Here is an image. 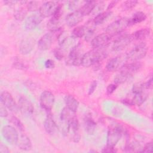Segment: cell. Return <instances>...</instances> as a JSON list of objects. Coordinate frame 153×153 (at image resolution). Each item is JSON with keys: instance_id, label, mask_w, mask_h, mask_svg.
I'll return each instance as SVG.
<instances>
[{"instance_id": "cell-1", "label": "cell", "mask_w": 153, "mask_h": 153, "mask_svg": "<svg viewBox=\"0 0 153 153\" xmlns=\"http://www.w3.org/2000/svg\"><path fill=\"white\" fill-rule=\"evenodd\" d=\"M106 56L107 53L102 48H94L83 54L81 59V65L85 68L94 65L102 61Z\"/></svg>"}, {"instance_id": "cell-2", "label": "cell", "mask_w": 153, "mask_h": 153, "mask_svg": "<svg viewBox=\"0 0 153 153\" xmlns=\"http://www.w3.org/2000/svg\"><path fill=\"white\" fill-rule=\"evenodd\" d=\"M129 26V18L123 17L113 22L109 25L106 28V33L112 37L115 35L121 33Z\"/></svg>"}, {"instance_id": "cell-3", "label": "cell", "mask_w": 153, "mask_h": 153, "mask_svg": "<svg viewBox=\"0 0 153 153\" xmlns=\"http://www.w3.org/2000/svg\"><path fill=\"white\" fill-rule=\"evenodd\" d=\"M148 47L144 43H140L134 47L127 54V60L130 62H137L143 59L146 54Z\"/></svg>"}, {"instance_id": "cell-4", "label": "cell", "mask_w": 153, "mask_h": 153, "mask_svg": "<svg viewBox=\"0 0 153 153\" xmlns=\"http://www.w3.org/2000/svg\"><path fill=\"white\" fill-rule=\"evenodd\" d=\"M66 133L74 142H79L80 139L79 125L76 117H72L68 122Z\"/></svg>"}, {"instance_id": "cell-5", "label": "cell", "mask_w": 153, "mask_h": 153, "mask_svg": "<svg viewBox=\"0 0 153 153\" xmlns=\"http://www.w3.org/2000/svg\"><path fill=\"white\" fill-rule=\"evenodd\" d=\"M83 54H82V49L80 44H77L73 47L68 56L66 58V62L68 65L79 66L81 65V59Z\"/></svg>"}, {"instance_id": "cell-6", "label": "cell", "mask_w": 153, "mask_h": 153, "mask_svg": "<svg viewBox=\"0 0 153 153\" xmlns=\"http://www.w3.org/2000/svg\"><path fill=\"white\" fill-rule=\"evenodd\" d=\"M123 130L118 125H113L110 127L107 134V145L115 146L122 136Z\"/></svg>"}, {"instance_id": "cell-7", "label": "cell", "mask_w": 153, "mask_h": 153, "mask_svg": "<svg viewBox=\"0 0 153 153\" xmlns=\"http://www.w3.org/2000/svg\"><path fill=\"white\" fill-rule=\"evenodd\" d=\"M2 134L5 140L11 144H17L19 139V134L16 129L10 125L5 126L2 129Z\"/></svg>"}, {"instance_id": "cell-8", "label": "cell", "mask_w": 153, "mask_h": 153, "mask_svg": "<svg viewBox=\"0 0 153 153\" xmlns=\"http://www.w3.org/2000/svg\"><path fill=\"white\" fill-rule=\"evenodd\" d=\"M60 4L56 1H47L41 5L39 13L43 17H48L53 16Z\"/></svg>"}, {"instance_id": "cell-9", "label": "cell", "mask_w": 153, "mask_h": 153, "mask_svg": "<svg viewBox=\"0 0 153 153\" xmlns=\"http://www.w3.org/2000/svg\"><path fill=\"white\" fill-rule=\"evenodd\" d=\"M133 39L132 35L127 33L122 35L114 41L112 46V49L116 52L120 51L128 45Z\"/></svg>"}, {"instance_id": "cell-10", "label": "cell", "mask_w": 153, "mask_h": 153, "mask_svg": "<svg viewBox=\"0 0 153 153\" xmlns=\"http://www.w3.org/2000/svg\"><path fill=\"white\" fill-rule=\"evenodd\" d=\"M39 102L42 108L47 111H49L52 109L54 105L55 97L51 91L45 90L41 93Z\"/></svg>"}, {"instance_id": "cell-11", "label": "cell", "mask_w": 153, "mask_h": 153, "mask_svg": "<svg viewBox=\"0 0 153 153\" xmlns=\"http://www.w3.org/2000/svg\"><path fill=\"white\" fill-rule=\"evenodd\" d=\"M1 102L10 111L16 112L19 110V106L17 105L12 95L7 91H4L1 94Z\"/></svg>"}, {"instance_id": "cell-12", "label": "cell", "mask_w": 153, "mask_h": 153, "mask_svg": "<svg viewBox=\"0 0 153 153\" xmlns=\"http://www.w3.org/2000/svg\"><path fill=\"white\" fill-rule=\"evenodd\" d=\"M111 36L106 33L99 34L93 38L91 41V45L93 48L101 49L106 47L111 40Z\"/></svg>"}, {"instance_id": "cell-13", "label": "cell", "mask_w": 153, "mask_h": 153, "mask_svg": "<svg viewBox=\"0 0 153 153\" xmlns=\"http://www.w3.org/2000/svg\"><path fill=\"white\" fill-rule=\"evenodd\" d=\"M126 61H127L126 54L119 55L108 60L106 65V69L109 72L115 71L125 64V62Z\"/></svg>"}, {"instance_id": "cell-14", "label": "cell", "mask_w": 153, "mask_h": 153, "mask_svg": "<svg viewBox=\"0 0 153 153\" xmlns=\"http://www.w3.org/2000/svg\"><path fill=\"white\" fill-rule=\"evenodd\" d=\"M55 32H50L44 35L38 42V47L41 51L48 50L53 42Z\"/></svg>"}, {"instance_id": "cell-15", "label": "cell", "mask_w": 153, "mask_h": 153, "mask_svg": "<svg viewBox=\"0 0 153 153\" xmlns=\"http://www.w3.org/2000/svg\"><path fill=\"white\" fill-rule=\"evenodd\" d=\"M141 67L142 64L139 62H132L129 63L124 64L120 68V72L131 78L135 72L141 68Z\"/></svg>"}, {"instance_id": "cell-16", "label": "cell", "mask_w": 153, "mask_h": 153, "mask_svg": "<svg viewBox=\"0 0 153 153\" xmlns=\"http://www.w3.org/2000/svg\"><path fill=\"white\" fill-rule=\"evenodd\" d=\"M43 19L39 13L30 15L25 21L24 27L25 29L30 30L35 29L41 23Z\"/></svg>"}, {"instance_id": "cell-17", "label": "cell", "mask_w": 153, "mask_h": 153, "mask_svg": "<svg viewBox=\"0 0 153 153\" xmlns=\"http://www.w3.org/2000/svg\"><path fill=\"white\" fill-rule=\"evenodd\" d=\"M83 17L84 16L78 9L68 14L66 16L65 22L68 26L74 27L82 20Z\"/></svg>"}, {"instance_id": "cell-18", "label": "cell", "mask_w": 153, "mask_h": 153, "mask_svg": "<svg viewBox=\"0 0 153 153\" xmlns=\"http://www.w3.org/2000/svg\"><path fill=\"white\" fill-rule=\"evenodd\" d=\"M18 106L19 109L23 114L31 115L33 112L34 108L32 102L24 96H21L19 98Z\"/></svg>"}, {"instance_id": "cell-19", "label": "cell", "mask_w": 153, "mask_h": 153, "mask_svg": "<svg viewBox=\"0 0 153 153\" xmlns=\"http://www.w3.org/2000/svg\"><path fill=\"white\" fill-rule=\"evenodd\" d=\"M35 41L32 38H26L22 40L19 45V50L21 54L25 55L30 53L33 50Z\"/></svg>"}, {"instance_id": "cell-20", "label": "cell", "mask_w": 153, "mask_h": 153, "mask_svg": "<svg viewBox=\"0 0 153 153\" xmlns=\"http://www.w3.org/2000/svg\"><path fill=\"white\" fill-rule=\"evenodd\" d=\"M44 127L46 132L50 134H54L58 129L56 122L50 114L48 115L46 117L44 123Z\"/></svg>"}, {"instance_id": "cell-21", "label": "cell", "mask_w": 153, "mask_h": 153, "mask_svg": "<svg viewBox=\"0 0 153 153\" xmlns=\"http://www.w3.org/2000/svg\"><path fill=\"white\" fill-rule=\"evenodd\" d=\"M19 148L23 151H29L32 148V143L27 136L25 134H22L19 137L17 143Z\"/></svg>"}, {"instance_id": "cell-22", "label": "cell", "mask_w": 153, "mask_h": 153, "mask_svg": "<svg viewBox=\"0 0 153 153\" xmlns=\"http://www.w3.org/2000/svg\"><path fill=\"white\" fill-rule=\"evenodd\" d=\"M65 102L66 107L71 111L72 112H75L77 111L79 102L72 95H66L65 97Z\"/></svg>"}, {"instance_id": "cell-23", "label": "cell", "mask_w": 153, "mask_h": 153, "mask_svg": "<svg viewBox=\"0 0 153 153\" xmlns=\"http://www.w3.org/2000/svg\"><path fill=\"white\" fill-rule=\"evenodd\" d=\"M84 128L86 132L89 134H92L96 129V123L90 116H86L84 121Z\"/></svg>"}, {"instance_id": "cell-24", "label": "cell", "mask_w": 153, "mask_h": 153, "mask_svg": "<svg viewBox=\"0 0 153 153\" xmlns=\"http://www.w3.org/2000/svg\"><path fill=\"white\" fill-rule=\"evenodd\" d=\"M96 1H85L83 5L79 8V10L81 11V13L84 16H87L93 12L96 5Z\"/></svg>"}, {"instance_id": "cell-25", "label": "cell", "mask_w": 153, "mask_h": 153, "mask_svg": "<svg viewBox=\"0 0 153 153\" xmlns=\"http://www.w3.org/2000/svg\"><path fill=\"white\" fill-rule=\"evenodd\" d=\"M96 25L94 23L93 20H88L84 26L85 30V39L88 41L92 38L93 35L94 33L95 32V28H96Z\"/></svg>"}, {"instance_id": "cell-26", "label": "cell", "mask_w": 153, "mask_h": 153, "mask_svg": "<svg viewBox=\"0 0 153 153\" xmlns=\"http://www.w3.org/2000/svg\"><path fill=\"white\" fill-rule=\"evenodd\" d=\"M146 19V14L142 12V11H137L135 13L131 18L130 19V25H135L138 23H140L144 20H145Z\"/></svg>"}, {"instance_id": "cell-27", "label": "cell", "mask_w": 153, "mask_h": 153, "mask_svg": "<svg viewBox=\"0 0 153 153\" xmlns=\"http://www.w3.org/2000/svg\"><path fill=\"white\" fill-rule=\"evenodd\" d=\"M148 98V94L143 91L134 94V96L131 99L133 105H142Z\"/></svg>"}, {"instance_id": "cell-28", "label": "cell", "mask_w": 153, "mask_h": 153, "mask_svg": "<svg viewBox=\"0 0 153 153\" xmlns=\"http://www.w3.org/2000/svg\"><path fill=\"white\" fill-rule=\"evenodd\" d=\"M112 13L111 11H106L99 13L93 19L94 23L96 25L102 24L112 14Z\"/></svg>"}, {"instance_id": "cell-29", "label": "cell", "mask_w": 153, "mask_h": 153, "mask_svg": "<svg viewBox=\"0 0 153 153\" xmlns=\"http://www.w3.org/2000/svg\"><path fill=\"white\" fill-rule=\"evenodd\" d=\"M150 33V29L149 28H143L136 31L132 35L133 38L136 40H142L145 39L149 36Z\"/></svg>"}, {"instance_id": "cell-30", "label": "cell", "mask_w": 153, "mask_h": 153, "mask_svg": "<svg viewBox=\"0 0 153 153\" xmlns=\"http://www.w3.org/2000/svg\"><path fill=\"white\" fill-rule=\"evenodd\" d=\"M47 27L50 30V32H57L61 29L59 26V19L52 17L47 23Z\"/></svg>"}, {"instance_id": "cell-31", "label": "cell", "mask_w": 153, "mask_h": 153, "mask_svg": "<svg viewBox=\"0 0 153 153\" xmlns=\"http://www.w3.org/2000/svg\"><path fill=\"white\" fill-rule=\"evenodd\" d=\"M85 34V30L84 26H77L74 29L72 32V36L74 38H80Z\"/></svg>"}, {"instance_id": "cell-32", "label": "cell", "mask_w": 153, "mask_h": 153, "mask_svg": "<svg viewBox=\"0 0 153 153\" xmlns=\"http://www.w3.org/2000/svg\"><path fill=\"white\" fill-rule=\"evenodd\" d=\"M130 79V77L126 76L121 72H118L114 78V82L115 84H121L126 82L128 79Z\"/></svg>"}, {"instance_id": "cell-33", "label": "cell", "mask_w": 153, "mask_h": 153, "mask_svg": "<svg viewBox=\"0 0 153 153\" xmlns=\"http://www.w3.org/2000/svg\"><path fill=\"white\" fill-rule=\"evenodd\" d=\"M137 3H138V1H135V0L126 1H124L121 4V8L124 11L131 10V9H133L136 5V4Z\"/></svg>"}, {"instance_id": "cell-34", "label": "cell", "mask_w": 153, "mask_h": 153, "mask_svg": "<svg viewBox=\"0 0 153 153\" xmlns=\"http://www.w3.org/2000/svg\"><path fill=\"white\" fill-rule=\"evenodd\" d=\"M70 112H72V111H70L67 107L64 108L62 111V112L60 114V120L62 121L66 122V123H68L69 119L72 117H71Z\"/></svg>"}, {"instance_id": "cell-35", "label": "cell", "mask_w": 153, "mask_h": 153, "mask_svg": "<svg viewBox=\"0 0 153 153\" xmlns=\"http://www.w3.org/2000/svg\"><path fill=\"white\" fill-rule=\"evenodd\" d=\"M26 14H27V12L24 8H20L15 11L14 16L15 19L17 20L22 21L25 18Z\"/></svg>"}, {"instance_id": "cell-36", "label": "cell", "mask_w": 153, "mask_h": 153, "mask_svg": "<svg viewBox=\"0 0 153 153\" xmlns=\"http://www.w3.org/2000/svg\"><path fill=\"white\" fill-rule=\"evenodd\" d=\"M40 7L41 5H39V2L38 1H33L27 2L26 7L29 11H35L39 10L40 8Z\"/></svg>"}, {"instance_id": "cell-37", "label": "cell", "mask_w": 153, "mask_h": 153, "mask_svg": "<svg viewBox=\"0 0 153 153\" xmlns=\"http://www.w3.org/2000/svg\"><path fill=\"white\" fill-rule=\"evenodd\" d=\"M11 122L14 124L19 130H23L24 128V127L22 124V123H21V121L16 117H12L11 118Z\"/></svg>"}, {"instance_id": "cell-38", "label": "cell", "mask_w": 153, "mask_h": 153, "mask_svg": "<svg viewBox=\"0 0 153 153\" xmlns=\"http://www.w3.org/2000/svg\"><path fill=\"white\" fill-rule=\"evenodd\" d=\"M152 151V142L147 143L141 150V152H151Z\"/></svg>"}, {"instance_id": "cell-39", "label": "cell", "mask_w": 153, "mask_h": 153, "mask_svg": "<svg viewBox=\"0 0 153 153\" xmlns=\"http://www.w3.org/2000/svg\"><path fill=\"white\" fill-rule=\"evenodd\" d=\"M117 88V85L115 84H111L108 85L106 87V93L108 94H111L112 93H114Z\"/></svg>"}, {"instance_id": "cell-40", "label": "cell", "mask_w": 153, "mask_h": 153, "mask_svg": "<svg viewBox=\"0 0 153 153\" xmlns=\"http://www.w3.org/2000/svg\"><path fill=\"white\" fill-rule=\"evenodd\" d=\"M84 2V1H83ZM82 1H70L69 2V8L71 10H75L78 8V7L81 5L80 3L83 2Z\"/></svg>"}, {"instance_id": "cell-41", "label": "cell", "mask_w": 153, "mask_h": 153, "mask_svg": "<svg viewBox=\"0 0 153 153\" xmlns=\"http://www.w3.org/2000/svg\"><path fill=\"white\" fill-rule=\"evenodd\" d=\"M54 55L58 60H62L63 57V54L62 51L59 48H56L54 50Z\"/></svg>"}, {"instance_id": "cell-42", "label": "cell", "mask_w": 153, "mask_h": 153, "mask_svg": "<svg viewBox=\"0 0 153 153\" xmlns=\"http://www.w3.org/2000/svg\"><path fill=\"white\" fill-rule=\"evenodd\" d=\"M143 87L145 89H151L152 87V78L151 76L148 80L143 84Z\"/></svg>"}, {"instance_id": "cell-43", "label": "cell", "mask_w": 153, "mask_h": 153, "mask_svg": "<svg viewBox=\"0 0 153 153\" xmlns=\"http://www.w3.org/2000/svg\"><path fill=\"white\" fill-rule=\"evenodd\" d=\"M102 152H108V153H114V152H116L117 150L115 149L114 146H108L106 145V147H105L102 151Z\"/></svg>"}, {"instance_id": "cell-44", "label": "cell", "mask_w": 153, "mask_h": 153, "mask_svg": "<svg viewBox=\"0 0 153 153\" xmlns=\"http://www.w3.org/2000/svg\"><path fill=\"white\" fill-rule=\"evenodd\" d=\"M45 67L48 69H52L54 68L55 64L53 60L51 59H48L45 62Z\"/></svg>"}, {"instance_id": "cell-45", "label": "cell", "mask_w": 153, "mask_h": 153, "mask_svg": "<svg viewBox=\"0 0 153 153\" xmlns=\"http://www.w3.org/2000/svg\"><path fill=\"white\" fill-rule=\"evenodd\" d=\"M96 87H97V81H93L91 82V84L89 87V89H88V94L89 95H90L94 93L95 89L96 88Z\"/></svg>"}, {"instance_id": "cell-46", "label": "cell", "mask_w": 153, "mask_h": 153, "mask_svg": "<svg viewBox=\"0 0 153 153\" xmlns=\"http://www.w3.org/2000/svg\"><path fill=\"white\" fill-rule=\"evenodd\" d=\"M5 108L6 107L2 104L0 106V115L2 117H5L8 115V112Z\"/></svg>"}, {"instance_id": "cell-47", "label": "cell", "mask_w": 153, "mask_h": 153, "mask_svg": "<svg viewBox=\"0 0 153 153\" xmlns=\"http://www.w3.org/2000/svg\"><path fill=\"white\" fill-rule=\"evenodd\" d=\"M9 152H10V150L8 149V147L5 145L1 143L0 144V153H9Z\"/></svg>"}, {"instance_id": "cell-48", "label": "cell", "mask_w": 153, "mask_h": 153, "mask_svg": "<svg viewBox=\"0 0 153 153\" xmlns=\"http://www.w3.org/2000/svg\"><path fill=\"white\" fill-rule=\"evenodd\" d=\"M118 2V1H112L109 3V4L108 5V7L107 8L108 10H111V8H112L114 7L115 6V5Z\"/></svg>"}]
</instances>
